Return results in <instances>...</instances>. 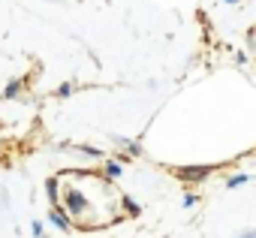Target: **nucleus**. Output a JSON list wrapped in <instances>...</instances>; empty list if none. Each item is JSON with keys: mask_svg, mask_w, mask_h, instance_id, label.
Returning a JSON list of instances; mask_svg holds the SVG:
<instances>
[{"mask_svg": "<svg viewBox=\"0 0 256 238\" xmlns=\"http://www.w3.org/2000/svg\"><path fill=\"white\" fill-rule=\"evenodd\" d=\"M214 172V166H199V169H181V178H187V181H199V178H205V175H211Z\"/></svg>", "mask_w": 256, "mask_h": 238, "instance_id": "f257e3e1", "label": "nucleus"}, {"mask_svg": "<svg viewBox=\"0 0 256 238\" xmlns=\"http://www.w3.org/2000/svg\"><path fill=\"white\" fill-rule=\"evenodd\" d=\"M48 220H52L58 229H66V226H70V217H66V214H60V208H54V211L48 214Z\"/></svg>", "mask_w": 256, "mask_h": 238, "instance_id": "f03ea898", "label": "nucleus"}, {"mask_svg": "<svg viewBox=\"0 0 256 238\" xmlns=\"http://www.w3.org/2000/svg\"><path fill=\"white\" fill-rule=\"evenodd\" d=\"M106 175H108V178H118V175H120V163H118V160L106 163Z\"/></svg>", "mask_w": 256, "mask_h": 238, "instance_id": "7ed1b4c3", "label": "nucleus"}, {"mask_svg": "<svg viewBox=\"0 0 256 238\" xmlns=\"http://www.w3.org/2000/svg\"><path fill=\"white\" fill-rule=\"evenodd\" d=\"M22 88H24L22 82H12V84L6 88V96H18V94H22Z\"/></svg>", "mask_w": 256, "mask_h": 238, "instance_id": "20e7f679", "label": "nucleus"}, {"mask_svg": "<svg viewBox=\"0 0 256 238\" xmlns=\"http://www.w3.org/2000/svg\"><path fill=\"white\" fill-rule=\"evenodd\" d=\"M247 181H250L247 175H235V178H229V190H232V187H241V184H247Z\"/></svg>", "mask_w": 256, "mask_h": 238, "instance_id": "39448f33", "label": "nucleus"}, {"mask_svg": "<svg viewBox=\"0 0 256 238\" xmlns=\"http://www.w3.org/2000/svg\"><path fill=\"white\" fill-rule=\"evenodd\" d=\"M241 238H253V232H244V235H241Z\"/></svg>", "mask_w": 256, "mask_h": 238, "instance_id": "423d86ee", "label": "nucleus"}, {"mask_svg": "<svg viewBox=\"0 0 256 238\" xmlns=\"http://www.w3.org/2000/svg\"><path fill=\"white\" fill-rule=\"evenodd\" d=\"M226 4H232V0H226Z\"/></svg>", "mask_w": 256, "mask_h": 238, "instance_id": "0eeeda50", "label": "nucleus"}]
</instances>
